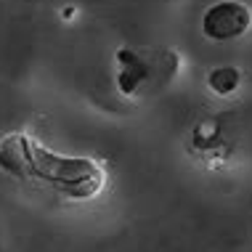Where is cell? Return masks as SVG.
Wrapping results in <instances>:
<instances>
[{"label": "cell", "mask_w": 252, "mask_h": 252, "mask_svg": "<svg viewBox=\"0 0 252 252\" xmlns=\"http://www.w3.org/2000/svg\"><path fill=\"white\" fill-rule=\"evenodd\" d=\"M0 170L37 189H51L66 199H93L106 183V173L88 157H66L43 146L27 133L0 138Z\"/></svg>", "instance_id": "cell-1"}, {"label": "cell", "mask_w": 252, "mask_h": 252, "mask_svg": "<svg viewBox=\"0 0 252 252\" xmlns=\"http://www.w3.org/2000/svg\"><path fill=\"white\" fill-rule=\"evenodd\" d=\"M181 56L170 48L125 45L114 53V83L125 98H146L178 77Z\"/></svg>", "instance_id": "cell-2"}, {"label": "cell", "mask_w": 252, "mask_h": 252, "mask_svg": "<svg viewBox=\"0 0 252 252\" xmlns=\"http://www.w3.org/2000/svg\"><path fill=\"white\" fill-rule=\"evenodd\" d=\"M252 27V8L242 0H220L202 13V32L207 40L228 43L239 40Z\"/></svg>", "instance_id": "cell-3"}, {"label": "cell", "mask_w": 252, "mask_h": 252, "mask_svg": "<svg viewBox=\"0 0 252 252\" xmlns=\"http://www.w3.org/2000/svg\"><path fill=\"white\" fill-rule=\"evenodd\" d=\"M207 85L215 96H231L242 85V72L236 66H215L207 72Z\"/></svg>", "instance_id": "cell-4"}]
</instances>
